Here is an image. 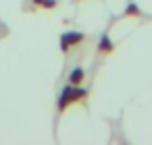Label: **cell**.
<instances>
[{"instance_id":"6","label":"cell","mask_w":152,"mask_h":145,"mask_svg":"<svg viewBox=\"0 0 152 145\" xmlns=\"http://www.w3.org/2000/svg\"><path fill=\"white\" fill-rule=\"evenodd\" d=\"M54 4H56V0H42V6L44 9H52Z\"/></svg>"},{"instance_id":"5","label":"cell","mask_w":152,"mask_h":145,"mask_svg":"<svg viewBox=\"0 0 152 145\" xmlns=\"http://www.w3.org/2000/svg\"><path fill=\"white\" fill-rule=\"evenodd\" d=\"M127 15H140V9H137V4H127V11H125Z\"/></svg>"},{"instance_id":"2","label":"cell","mask_w":152,"mask_h":145,"mask_svg":"<svg viewBox=\"0 0 152 145\" xmlns=\"http://www.w3.org/2000/svg\"><path fill=\"white\" fill-rule=\"evenodd\" d=\"M83 40H86V35H83V33L67 31V33H63V35H61V50H63V52H67L71 46H75V44H79V42H83Z\"/></svg>"},{"instance_id":"4","label":"cell","mask_w":152,"mask_h":145,"mask_svg":"<svg viewBox=\"0 0 152 145\" xmlns=\"http://www.w3.org/2000/svg\"><path fill=\"white\" fill-rule=\"evenodd\" d=\"M98 50H102V52H110V50H113V42L108 40L106 33L102 35V40H100V44H98Z\"/></svg>"},{"instance_id":"3","label":"cell","mask_w":152,"mask_h":145,"mask_svg":"<svg viewBox=\"0 0 152 145\" xmlns=\"http://www.w3.org/2000/svg\"><path fill=\"white\" fill-rule=\"evenodd\" d=\"M83 77H86L83 69H73L71 75H69V83L71 85H79V83H83Z\"/></svg>"},{"instance_id":"1","label":"cell","mask_w":152,"mask_h":145,"mask_svg":"<svg viewBox=\"0 0 152 145\" xmlns=\"http://www.w3.org/2000/svg\"><path fill=\"white\" fill-rule=\"evenodd\" d=\"M88 93H86V89H81V87H75V85H65L63 87V91H61V95H58V110H65L69 104H73V102H77V100H83Z\"/></svg>"},{"instance_id":"7","label":"cell","mask_w":152,"mask_h":145,"mask_svg":"<svg viewBox=\"0 0 152 145\" xmlns=\"http://www.w3.org/2000/svg\"><path fill=\"white\" fill-rule=\"evenodd\" d=\"M34 2H36V4H42V0H34Z\"/></svg>"}]
</instances>
